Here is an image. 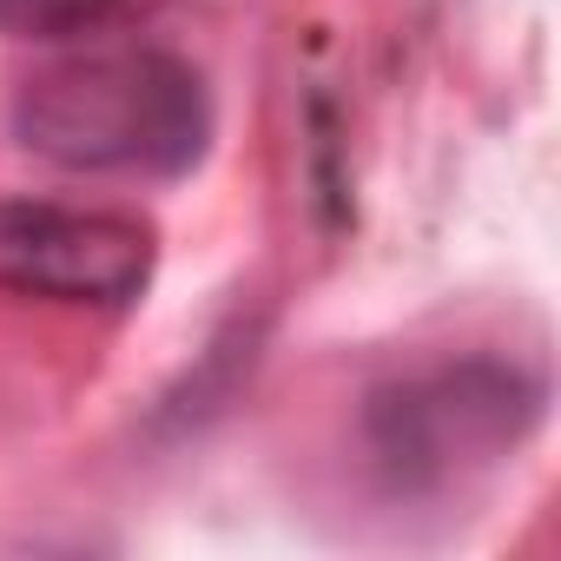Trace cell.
<instances>
[{"label":"cell","mask_w":561,"mask_h":561,"mask_svg":"<svg viewBox=\"0 0 561 561\" xmlns=\"http://www.w3.org/2000/svg\"><path fill=\"white\" fill-rule=\"evenodd\" d=\"M14 133L60 172L179 179L211 139V100L192 60L165 47L80 54L14 93Z\"/></svg>","instance_id":"1"},{"label":"cell","mask_w":561,"mask_h":561,"mask_svg":"<svg viewBox=\"0 0 561 561\" xmlns=\"http://www.w3.org/2000/svg\"><path fill=\"white\" fill-rule=\"evenodd\" d=\"M541 416V383L515 364L469 357L423 377H403L370 397V449L403 489H436L449 476H469L495 456H508Z\"/></svg>","instance_id":"2"},{"label":"cell","mask_w":561,"mask_h":561,"mask_svg":"<svg viewBox=\"0 0 561 561\" xmlns=\"http://www.w3.org/2000/svg\"><path fill=\"white\" fill-rule=\"evenodd\" d=\"M159 231L106 205L0 198V291L47 305H133L152 285Z\"/></svg>","instance_id":"3"},{"label":"cell","mask_w":561,"mask_h":561,"mask_svg":"<svg viewBox=\"0 0 561 561\" xmlns=\"http://www.w3.org/2000/svg\"><path fill=\"white\" fill-rule=\"evenodd\" d=\"M119 0H0V34L14 41H73L113 21Z\"/></svg>","instance_id":"4"}]
</instances>
